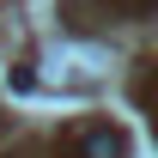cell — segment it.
Returning a JSON list of instances; mask_svg holds the SVG:
<instances>
[{"mask_svg":"<svg viewBox=\"0 0 158 158\" xmlns=\"http://www.w3.org/2000/svg\"><path fill=\"white\" fill-rule=\"evenodd\" d=\"M128 146H122V134L116 128H91V134L79 140V158H122Z\"/></svg>","mask_w":158,"mask_h":158,"instance_id":"cell-1","label":"cell"}]
</instances>
